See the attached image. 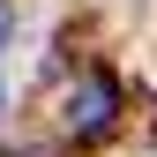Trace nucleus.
I'll list each match as a JSON object with an SVG mask.
<instances>
[{
    "mask_svg": "<svg viewBox=\"0 0 157 157\" xmlns=\"http://www.w3.org/2000/svg\"><path fill=\"white\" fill-rule=\"evenodd\" d=\"M0 112H8V90H0Z\"/></svg>",
    "mask_w": 157,
    "mask_h": 157,
    "instance_id": "3",
    "label": "nucleus"
},
{
    "mask_svg": "<svg viewBox=\"0 0 157 157\" xmlns=\"http://www.w3.org/2000/svg\"><path fill=\"white\" fill-rule=\"evenodd\" d=\"M112 120V82H82L75 90V135H97Z\"/></svg>",
    "mask_w": 157,
    "mask_h": 157,
    "instance_id": "1",
    "label": "nucleus"
},
{
    "mask_svg": "<svg viewBox=\"0 0 157 157\" xmlns=\"http://www.w3.org/2000/svg\"><path fill=\"white\" fill-rule=\"evenodd\" d=\"M0 37H8V8H0Z\"/></svg>",
    "mask_w": 157,
    "mask_h": 157,
    "instance_id": "2",
    "label": "nucleus"
}]
</instances>
